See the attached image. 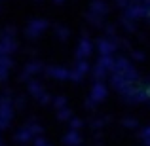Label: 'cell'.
Returning <instances> with one entry per match:
<instances>
[{
  "label": "cell",
  "instance_id": "1",
  "mask_svg": "<svg viewBox=\"0 0 150 146\" xmlns=\"http://www.w3.org/2000/svg\"><path fill=\"white\" fill-rule=\"evenodd\" d=\"M13 97H10V91H6L2 95L0 93V131H6L8 127H10L11 120H13V101H11Z\"/></svg>",
  "mask_w": 150,
  "mask_h": 146
},
{
  "label": "cell",
  "instance_id": "2",
  "mask_svg": "<svg viewBox=\"0 0 150 146\" xmlns=\"http://www.w3.org/2000/svg\"><path fill=\"white\" fill-rule=\"evenodd\" d=\"M50 25L51 23L48 19H42V17L40 19H30L29 25L25 27V36L29 38V40H38V38L50 29Z\"/></svg>",
  "mask_w": 150,
  "mask_h": 146
},
{
  "label": "cell",
  "instance_id": "3",
  "mask_svg": "<svg viewBox=\"0 0 150 146\" xmlns=\"http://www.w3.org/2000/svg\"><path fill=\"white\" fill-rule=\"evenodd\" d=\"M120 36H114V38H106L103 36L97 40V49H99V55L101 57H108V55H114L118 51V48H120Z\"/></svg>",
  "mask_w": 150,
  "mask_h": 146
},
{
  "label": "cell",
  "instance_id": "4",
  "mask_svg": "<svg viewBox=\"0 0 150 146\" xmlns=\"http://www.w3.org/2000/svg\"><path fill=\"white\" fill-rule=\"evenodd\" d=\"M93 53V42H91V38L88 36V32H84L82 34V38H80V42H78V46H76V51H74V55H76V61H88V57Z\"/></svg>",
  "mask_w": 150,
  "mask_h": 146
},
{
  "label": "cell",
  "instance_id": "5",
  "mask_svg": "<svg viewBox=\"0 0 150 146\" xmlns=\"http://www.w3.org/2000/svg\"><path fill=\"white\" fill-rule=\"evenodd\" d=\"M88 72H91V65H89L88 61H74V65H72V68H70V80L72 82H82L86 78V74Z\"/></svg>",
  "mask_w": 150,
  "mask_h": 146
},
{
  "label": "cell",
  "instance_id": "6",
  "mask_svg": "<svg viewBox=\"0 0 150 146\" xmlns=\"http://www.w3.org/2000/svg\"><path fill=\"white\" fill-rule=\"evenodd\" d=\"M44 74L53 80H59V82H65V80H70V68L67 66H61V65H51V66H44Z\"/></svg>",
  "mask_w": 150,
  "mask_h": 146
},
{
  "label": "cell",
  "instance_id": "7",
  "mask_svg": "<svg viewBox=\"0 0 150 146\" xmlns=\"http://www.w3.org/2000/svg\"><path fill=\"white\" fill-rule=\"evenodd\" d=\"M106 97H108V89H106L105 82H93L91 89H89V99H91L95 104H99Z\"/></svg>",
  "mask_w": 150,
  "mask_h": 146
},
{
  "label": "cell",
  "instance_id": "8",
  "mask_svg": "<svg viewBox=\"0 0 150 146\" xmlns=\"http://www.w3.org/2000/svg\"><path fill=\"white\" fill-rule=\"evenodd\" d=\"M40 72H44V65H42L40 61H29L25 65V68H23V72H21V80L29 82V80H33V76H36V74H40Z\"/></svg>",
  "mask_w": 150,
  "mask_h": 146
},
{
  "label": "cell",
  "instance_id": "9",
  "mask_svg": "<svg viewBox=\"0 0 150 146\" xmlns=\"http://www.w3.org/2000/svg\"><path fill=\"white\" fill-rule=\"evenodd\" d=\"M17 48H19V44H17L15 38L0 34V57H11V53H13Z\"/></svg>",
  "mask_w": 150,
  "mask_h": 146
},
{
  "label": "cell",
  "instance_id": "10",
  "mask_svg": "<svg viewBox=\"0 0 150 146\" xmlns=\"http://www.w3.org/2000/svg\"><path fill=\"white\" fill-rule=\"evenodd\" d=\"M135 68L133 66V63L129 61L127 57H122V55H118V57H114V68L110 74H125L127 70Z\"/></svg>",
  "mask_w": 150,
  "mask_h": 146
},
{
  "label": "cell",
  "instance_id": "11",
  "mask_svg": "<svg viewBox=\"0 0 150 146\" xmlns=\"http://www.w3.org/2000/svg\"><path fill=\"white\" fill-rule=\"evenodd\" d=\"M88 11H91V13L99 15V17H105V15L110 11V8H108V4H106V0H91V4H89V10H88Z\"/></svg>",
  "mask_w": 150,
  "mask_h": 146
},
{
  "label": "cell",
  "instance_id": "12",
  "mask_svg": "<svg viewBox=\"0 0 150 146\" xmlns=\"http://www.w3.org/2000/svg\"><path fill=\"white\" fill-rule=\"evenodd\" d=\"M82 142H84V137L80 135V131H70L65 133L63 135V144L65 146H82Z\"/></svg>",
  "mask_w": 150,
  "mask_h": 146
},
{
  "label": "cell",
  "instance_id": "13",
  "mask_svg": "<svg viewBox=\"0 0 150 146\" xmlns=\"http://www.w3.org/2000/svg\"><path fill=\"white\" fill-rule=\"evenodd\" d=\"M13 140H15V142H19V144H23V146H25L27 142H30V140H33V135H30V133H29V129H27L25 125H23V127H19L17 131L13 133Z\"/></svg>",
  "mask_w": 150,
  "mask_h": 146
},
{
  "label": "cell",
  "instance_id": "14",
  "mask_svg": "<svg viewBox=\"0 0 150 146\" xmlns=\"http://www.w3.org/2000/svg\"><path fill=\"white\" fill-rule=\"evenodd\" d=\"M27 89H29V93H30V95H33L34 99H38V97L42 95V93L46 91V89H44V85H42V82L34 80V78L27 82Z\"/></svg>",
  "mask_w": 150,
  "mask_h": 146
},
{
  "label": "cell",
  "instance_id": "15",
  "mask_svg": "<svg viewBox=\"0 0 150 146\" xmlns=\"http://www.w3.org/2000/svg\"><path fill=\"white\" fill-rule=\"evenodd\" d=\"M25 127L29 129V133L33 135V139H36V137H42V133H44V127H42L40 123H38L36 120H29L25 123Z\"/></svg>",
  "mask_w": 150,
  "mask_h": 146
},
{
  "label": "cell",
  "instance_id": "16",
  "mask_svg": "<svg viewBox=\"0 0 150 146\" xmlns=\"http://www.w3.org/2000/svg\"><path fill=\"white\" fill-rule=\"evenodd\" d=\"M86 21H88L91 27H95V29H103V27H105V17H99V15L91 13V11L86 13Z\"/></svg>",
  "mask_w": 150,
  "mask_h": 146
},
{
  "label": "cell",
  "instance_id": "17",
  "mask_svg": "<svg viewBox=\"0 0 150 146\" xmlns=\"http://www.w3.org/2000/svg\"><path fill=\"white\" fill-rule=\"evenodd\" d=\"M97 65L103 66V68L106 70V72H112V68H114V55H108V57H101L99 55V59H97Z\"/></svg>",
  "mask_w": 150,
  "mask_h": 146
},
{
  "label": "cell",
  "instance_id": "18",
  "mask_svg": "<svg viewBox=\"0 0 150 146\" xmlns=\"http://www.w3.org/2000/svg\"><path fill=\"white\" fill-rule=\"evenodd\" d=\"M91 76H93V80H95V82H105L106 78H108V72H106L103 66L95 65V66H91Z\"/></svg>",
  "mask_w": 150,
  "mask_h": 146
},
{
  "label": "cell",
  "instance_id": "19",
  "mask_svg": "<svg viewBox=\"0 0 150 146\" xmlns=\"http://www.w3.org/2000/svg\"><path fill=\"white\" fill-rule=\"evenodd\" d=\"M53 30H55V36H57V40H61V42H67V40H69L70 30L67 29V27H63V25H53Z\"/></svg>",
  "mask_w": 150,
  "mask_h": 146
},
{
  "label": "cell",
  "instance_id": "20",
  "mask_svg": "<svg viewBox=\"0 0 150 146\" xmlns=\"http://www.w3.org/2000/svg\"><path fill=\"white\" fill-rule=\"evenodd\" d=\"M55 110H61V108H67V97L65 95H53V101H51Z\"/></svg>",
  "mask_w": 150,
  "mask_h": 146
},
{
  "label": "cell",
  "instance_id": "21",
  "mask_svg": "<svg viewBox=\"0 0 150 146\" xmlns=\"http://www.w3.org/2000/svg\"><path fill=\"white\" fill-rule=\"evenodd\" d=\"M57 120L59 121H70L72 120V110L67 106V108H61V110H57Z\"/></svg>",
  "mask_w": 150,
  "mask_h": 146
},
{
  "label": "cell",
  "instance_id": "22",
  "mask_svg": "<svg viewBox=\"0 0 150 146\" xmlns=\"http://www.w3.org/2000/svg\"><path fill=\"white\" fill-rule=\"evenodd\" d=\"M106 121H110V118H91V120H89V125H91L95 131H99V129L105 127Z\"/></svg>",
  "mask_w": 150,
  "mask_h": 146
},
{
  "label": "cell",
  "instance_id": "23",
  "mask_svg": "<svg viewBox=\"0 0 150 146\" xmlns=\"http://www.w3.org/2000/svg\"><path fill=\"white\" fill-rule=\"evenodd\" d=\"M120 25L124 27L125 32H137V23L135 21H129V19H124V17H122L120 19Z\"/></svg>",
  "mask_w": 150,
  "mask_h": 146
},
{
  "label": "cell",
  "instance_id": "24",
  "mask_svg": "<svg viewBox=\"0 0 150 146\" xmlns=\"http://www.w3.org/2000/svg\"><path fill=\"white\" fill-rule=\"evenodd\" d=\"M11 101H13V108H17V110H23L25 104H27V97L25 95H15Z\"/></svg>",
  "mask_w": 150,
  "mask_h": 146
},
{
  "label": "cell",
  "instance_id": "25",
  "mask_svg": "<svg viewBox=\"0 0 150 146\" xmlns=\"http://www.w3.org/2000/svg\"><path fill=\"white\" fill-rule=\"evenodd\" d=\"M69 127H70V131H80V129L84 127V120H80V118H74V116H72V120L69 121Z\"/></svg>",
  "mask_w": 150,
  "mask_h": 146
},
{
  "label": "cell",
  "instance_id": "26",
  "mask_svg": "<svg viewBox=\"0 0 150 146\" xmlns=\"http://www.w3.org/2000/svg\"><path fill=\"white\" fill-rule=\"evenodd\" d=\"M122 125L127 127V129H137L139 127V121H137L135 118H124V120H122Z\"/></svg>",
  "mask_w": 150,
  "mask_h": 146
},
{
  "label": "cell",
  "instance_id": "27",
  "mask_svg": "<svg viewBox=\"0 0 150 146\" xmlns=\"http://www.w3.org/2000/svg\"><path fill=\"white\" fill-rule=\"evenodd\" d=\"M36 101L40 102V104H51V101H53V95H51L50 91H44V93H42L40 97L36 99Z\"/></svg>",
  "mask_w": 150,
  "mask_h": 146
},
{
  "label": "cell",
  "instance_id": "28",
  "mask_svg": "<svg viewBox=\"0 0 150 146\" xmlns=\"http://www.w3.org/2000/svg\"><path fill=\"white\" fill-rule=\"evenodd\" d=\"M103 30H105L106 38H114V36H118V32H116V25H105V27H103Z\"/></svg>",
  "mask_w": 150,
  "mask_h": 146
},
{
  "label": "cell",
  "instance_id": "29",
  "mask_svg": "<svg viewBox=\"0 0 150 146\" xmlns=\"http://www.w3.org/2000/svg\"><path fill=\"white\" fill-rule=\"evenodd\" d=\"M0 66L11 70V66H13V59H11V57H0Z\"/></svg>",
  "mask_w": 150,
  "mask_h": 146
},
{
  "label": "cell",
  "instance_id": "30",
  "mask_svg": "<svg viewBox=\"0 0 150 146\" xmlns=\"http://www.w3.org/2000/svg\"><path fill=\"white\" fill-rule=\"evenodd\" d=\"M0 34H4V36H10V38H13L15 34H17V29H15L13 25H8V27H6V29H4Z\"/></svg>",
  "mask_w": 150,
  "mask_h": 146
},
{
  "label": "cell",
  "instance_id": "31",
  "mask_svg": "<svg viewBox=\"0 0 150 146\" xmlns=\"http://www.w3.org/2000/svg\"><path fill=\"white\" fill-rule=\"evenodd\" d=\"M144 57H146V55H144L141 49H131V59H133V61L141 63V61H144Z\"/></svg>",
  "mask_w": 150,
  "mask_h": 146
},
{
  "label": "cell",
  "instance_id": "32",
  "mask_svg": "<svg viewBox=\"0 0 150 146\" xmlns=\"http://www.w3.org/2000/svg\"><path fill=\"white\" fill-rule=\"evenodd\" d=\"M139 137H141L143 140H150V125H146V127H141Z\"/></svg>",
  "mask_w": 150,
  "mask_h": 146
},
{
  "label": "cell",
  "instance_id": "33",
  "mask_svg": "<svg viewBox=\"0 0 150 146\" xmlns=\"http://www.w3.org/2000/svg\"><path fill=\"white\" fill-rule=\"evenodd\" d=\"M33 146H51L48 142V139H44V137H36V139H33Z\"/></svg>",
  "mask_w": 150,
  "mask_h": 146
},
{
  "label": "cell",
  "instance_id": "34",
  "mask_svg": "<svg viewBox=\"0 0 150 146\" xmlns=\"http://www.w3.org/2000/svg\"><path fill=\"white\" fill-rule=\"evenodd\" d=\"M114 2H116V6H118V8L125 10V8H127L129 4H131V0H114Z\"/></svg>",
  "mask_w": 150,
  "mask_h": 146
},
{
  "label": "cell",
  "instance_id": "35",
  "mask_svg": "<svg viewBox=\"0 0 150 146\" xmlns=\"http://www.w3.org/2000/svg\"><path fill=\"white\" fill-rule=\"evenodd\" d=\"M84 106H86V108H88V110H95V108H97V104H95V102H93V101H91V99H89V97L86 99Z\"/></svg>",
  "mask_w": 150,
  "mask_h": 146
},
{
  "label": "cell",
  "instance_id": "36",
  "mask_svg": "<svg viewBox=\"0 0 150 146\" xmlns=\"http://www.w3.org/2000/svg\"><path fill=\"white\" fill-rule=\"evenodd\" d=\"M53 2H55V4H63V2H65V0H53Z\"/></svg>",
  "mask_w": 150,
  "mask_h": 146
},
{
  "label": "cell",
  "instance_id": "37",
  "mask_svg": "<svg viewBox=\"0 0 150 146\" xmlns=\"http://www.w3.org/2000/svg\"><path fill=\"white\" fill-rule=\"evenodd\" d=\"M144 146H150V140H144Z\"/></svg>",
  "mask_w": 150,
  "mask_h": 146
},
{
  "label": "cell",
  "instance_id": "38",
  "mask_svg": "<svg viewBox=\"0 0 150 146\" xmlns=\"http://www.w3.org/2000/svg\"><path fill=\"white\" fill-rule=\"evenodd\" d=\"M0 146H6V144H4V142H0Z\"/></svg>",
  "mask_w": 150,
  "mask_h": 146
},
{
  "label": "cell",
  "instance_id": "39",
  "mask_svg": "<svg viewBox=\"0 0 150 146\" xmlns=\"http://www.w3.org/2000/svg\"><path fill=\"white\" fill-rule=\"evenodd\" d=\"M0 2H4V0H0Z\"/></svg>",
  "mask_w": 150,
  "mask_h": 146
},
{
  "label": "cell",
  "instance_id": "40",
  "mask_svg": "<svg viewBox=\"0 0 150 146\" xmlns=\"http://www.w3.org/2000/svg\"><path fill=\"white\" fill-rule=\"evenodd\" d=\"M0 142H2V139H0Z\"/></svg>",
  "mask_w": 150,
  "mask_h": 146
}]
</instances>
